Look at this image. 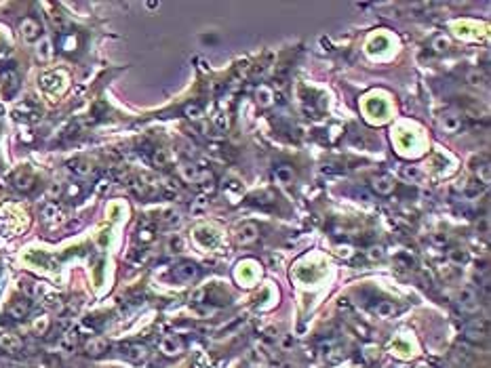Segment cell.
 Here are the masks:
<instances>
[{
	"label": "cell",
	"instance_id": "ffe728a7",
	"mask_svg": "<svg viewBox=\"0 0 491 368\" xmlns=\"http://www.w3.org/2000/svg\"><path fill=\"white\" fill-rule=\"evenodd\" d=\"M466 82L472 84V87H483V84L487 82V78L481 69H470V72H466Z\"/></svg>",
	"mask_w": 491,
	"mask_h": 368
},
{
	"label": "cell",
	"instance_id": "9a60e30c",
	"mask_svg": "<svg viewBox=\"0 0 491 368\" xmlns=\"http://www.w3.org/2000/svg\"><path fill=\"white\" fill-rule=\"evenodd\" d=\"M441 124H443V129H445L447 133H457V131L462 129V120H460L455 114H445V116L441 118Z\"/></svg>",
	"mask_w": 491,
	"mask_h": 368
},
{
	"label": "cell",
	"instance_id": "ac0fdd59",
	"mask_svg": "<svg viewBox=\"0 0 491 368\" xmlns=\"http://www.w3.org/2000/svg\"><path fill=\"white\" fill-rule=\"evenodd\" d=\"M401 177L411 183H417L422 181V171H419V166H401Z\"/></svg>",
	"mask_w": 491,
	"mask_h": 368
},
{
	"label": "cell",
	"instance_id": "5bb4252c",
	"mask_svg": "<svg viewBox=\"0 0 491 368\" xmlns=\"http://www.w3.org/2000/svg\"><path fill=\"white\" fill-rule=\"evenodd\" d=\"M293 168L291 166H278L276 173H274V179L276 183H280V186H289V183H293Z\"/></svg>",
	"mask_w": 491,
	"mask_h": 368
},
{
	"label": "cell",
	"instance_id": "9c48e42d",
	"mask_svg": "<svg viewBox=\"0 0 491 368\" xmlns=\"http://www.w3.org/2000/svg\"><path fill=\"white\" fill-rule=\"evenodd\" d=\"M124 356H127L131 362H142V360H146V356H148V349H146V345L133 343V345H127V347H124Z\"/></svg>",
	"mask_w": 491,
	"mask_h": 368
},
{
	"label": "cell",
	"instance_id": "cb8c5ba5",
	"mask_svg": "<svg viewBox=\"0 0 491 368\" xmlns=\"http://www.w3.org/2000/svg\"><path fill=\"white\" fill-rule=\"evenodd\" d=\"M51 55H53L51 42H49V40H43V42L38 45V57L43 59V61H47V59H51Z\"/></svg>",
	"mask_w": 491,
	"mask_h": 368
},
{
	"label": "cell",
	"instance_id": "484cf974",
	"mask_svg": "<svg viewBox=\"0 0 491 368\" xmlns=\"http://www.w3.org/2000/svg\"><path fill=\"white\" fill-rule=\"evenodd\" d=\"M167 250H169V252H179V250H184V240H181L179 236H171V238H169V242H167Z\"/></svg>",
	"mask_w": 491,
	"mask_h": 368
},
{
	"label": "cell",
	"instance_id": "836d02e7",
	"mask_svg": "<svg viewBox=\"0 0 491 368\" xmlns=\"http://www.w3.org/2000/svg\"><path fill=\"white\" fill-rule=\"evenodd\" d=\"M207 208V200L205 198H199L194 204H192V213H201V210H205Z\"/></svg>",
	"mask_w": 491,
	"mask_h": 368
},
{
	"label": "cell",
	"instance_id": "7402d4cb",
	"mask_svg": "<svg viewBox=\"0 0 491 368\" xmlns=\"http://www.w3.org/2000/svg\"><path fill=\"white\" fill-rule=\"evenodd\" d=\"M449 261H451L453 265H464L468 261V252L462 250V248H453L449 250Z\"/></svg>",
	"mask_w": 491,
	"mask_h": 368
},
{
	"label": "cell",
	"instance_id": "5b68a950",
	"mask_svg": "<svg viewBox=\"0 0 491 368\" xmlns=\"http://www.w3.org/2000/svg\"><path fill=\"white\" fill-rule=\"evenodd\" d=\"M487 335H489V326H487L485 320H472L468 324V328H466V337L470 339V341H474V343L485 341Z\"/></svg>",
	"mask_w": 491,
	"mask_h": 368
},
{
	"label": "cell",
	"instance_id": "d6986e66",
	"mask_svg": "<svg viewBox=\"0 0 491 368\" xmlns=\"http://www.w3.org/2000/svg\"><path fill=\"white\" fill-rule=\"evenodd\" d=\"M70 171L76 173V175H80V177H87V175H91L93 166L87 160H74V162H70Z\"/></svg>",
	"mask_w": 491,
	"mask_h": 368
},
{
	"label": "cell",
	"instance_id": "6da1fadb",
	"mask_svg": "<svg viewBox=\"0 0 491 368\" xmlns=\"http://www.w3.org/2000/svg\"><path fill=\"white\" fill-rule=\"evenodd\" d=\"M457 303H460V307L464 311L474 314V311L479 309V295H476V290L472 286H464V288H460V292H457Z\"/></svg>",
	"mask_w": 491,
	"mask_h": 368
},
{
	"label": "cell",
	"instance_id": "d590c367",
	"mask_svg": "<svg viewBox=\"0 0 491 368\" xmlns=\"http://www.w3.org/2000/svg\"><path fill=\"white\" fill-rule=\"evenodd\" d=\"M338 254H340V257H350V254H352V248H350V246H338Z\"/></svg>",
	"mask_w": 491,
	"mask_h": 368
},
{
	"label": "cell",
	"instance_id": "83f0119b",
	"mask_svg": "<svg viewBox=\"0 0 491 368\" xmlns=\"http://www.w3.org/2000/svg\"><path fill=\"white\" fill-rule=\"evenodd\" d=\"M165 225H167V228H179V225H181V217L177 213H167Z\"/></svg>",
	"mask_w": 491,
	"mask_h": 368
},
{
	"label": "cell",
	"instance_id": "7a4b0ae2",
	"mask_svg": "<svg viewBox=\"0 0 491 368\" xmlns=\"http://www.w3.org/2000/svg\"><path fill=\"white\" fill-rule=\"evenodd\" d=\"M199 274H201L199 265L192 263V261L179 263V265H175V270H173V276H175V280H179V282H194L196 278H199Z\"/></svg>",
	"mask_w": 491,
	"mask_h": 368
},
{
	"label": "cell",
	"instance_id": "1f68e13d",
	"mask_svg": "<svg viewBox=\"0 0 491 368\" xmlns=\"http://www.w3.org/2000/svg\"><path fill=\"white\" fill-rule=\"evenodd\" d=\"M476 177H479L487 186V183H489V164H483L481 168H476Z\"/></svg>",
	"mask_w": 491,
	"mask_h": 368
},
{
	"label": "cell",
	"instance_id": "277c9868",
	"mask_svg": "<svg viewBox=\"0 0 491 368\" xmlns=\"http://www.w3.org/2000/svg\"><path fill=\"white\" fill-rule=\"evenodd\" d=\"M19 32H21V36H23V40L25 42H36L38 38H40V23L36 21V19H32V17H25L21 23H19Z\"/></svg>",
	"mask_w": 491,
	"mask_h": 368
},
{
	"label": "cell",
	"instance_id": "2e32d148",
	"mask_svg": "<svg viewBox=\"0 0 491 368\" xmlns=\"http://www.w3.org/2000/svg\"><path fill=\"white\" fill-rule=\"evenodd\" d=\"M13 181H15V188L21 190V192H27V190L34 188V177L30 173H23L21 171V173L15 175V179H13Z\"/></svg>",
	"mask_w": 491,
	"mask_h": 368
},
{
	"label": "cell",
	"instance_id": "4316f807",
	"mask_svg": "<svg viewBox=\"0 0 491 368\" xmlns=\"http://www.w3.org/2000/svg\"><path fill=\"white\" fill-rule=\"evenodd\" d=\"M432 49L437 53H445L449 49V40L445 36H437V38H434V42H432Z\"/></svg>",
	"mask_w": 491,
	"mask_h": 368
},
{
	"label": "cell",
	"instance_id": "8992f818",
	"mask_svg": "<svg viewBox=\"0 0 491 368\" xmlns=\"http://www.w3.org/2000/svg\"><path fill=\"white\" fill-rule=\"evenodd\" d=\"M184 349V341L177 337V335H167L162 341H160V351L165 356H177Z\"/></svg>",
	"mask_w": 491,
	"mask_h": 368
},
{
	"label": "cell",
	"instance_id": "d4e9b609",
	"mask_svg": "<svg viewBox=\"0 0 491 368\" xmlns=\"http://www.w3.org/2000/svg\"><path fill=\"white\" fill-rule=\"evenodd\" d=\"M152 162L156 166H167V164H169V154H167V150H156V152H154Z\"/></svg>",
	"mask_w": 491,
	"mask_h": 368
},
{
	"label": "cell",
	"instance_id": "8fae6325",
	"mask_svg": "<svg viewBox=\"0 0 491 368\" xmlns=\"http://www.w3.org/2000/svg\"><path fill=\"white\" fill-rule=\"evenodd\" d=\"M199 171H201V168L196 164H190V162L179 164V175H181V179L188 181V183H196V179H199Z\"/></svg>",
	"mask_w": 491,
	"mask_h": 368
},
{
	"label": "cell",
	"instance_id": "30bf717a",
	"mask_svg": "<svg viewBox=\"0 0 491 368\" xmlns=\"http://www.w3.org/2000/svg\"><path fill=\"white\" fill-rule=\"evenodd\" d=\"M19 347H21V339L17 335H9V333L0 335V349H5V351H17Z\"/></svg>",
	"mask_w": 491,
	"mask_h": 368
},
{
	"label": "cell",
	"instance_id": "7c38bea8",
	"mask_svg": "<svg viewBox=\"0 0 491 368\" xmlns=\"http://www.w3.org/2000/svg\"><path fill=\"white\" fill-rule=\"evenodd\" d=\"M373 314L377 318H392V316L397 314V305L392 303V301H380V303L373 307Z\"/></svg>",
	"mask_w": 491,
	"mask_h": 368
},
{
	"label": "cell",
	"instance_id": "ba28073f",
	"mask_svg": "<svg viewBox=\"0 0 491 368\" xmlns=\"http://www.w3.org/2000/svg\"><path fill=\"white\" fill-rule=\"evenodd\" d=\"M274 91L268 87V84H259V87L255 89V101L259 107H272L274 103Z\"/></svg>",
	"mask_w": 491,
	"mask_h": 368
},
{
	"label": "cell",
	"instance_id": "603a6c76",
	"mask_svg": "<svg viewBox=\"0 0 491 368\" xmlns=\"http://www.w3.org/2000/svg\"><path fill=\"white\" fill-rule=\"evenodd\" d=\"M27 309H30V303H27V301H17V303H13L11 305V316L13 318H23L25 314H27Z\"/></svg>",
	"mask_w": 491,
	"mask_h": 368
},
{
	"label": "cell",
	"instance_id": "d6a6232c",
	"mask_svg": "<svg viewBox=\"0 0 491 368\" xmlns=\"http://www.w3.org/2000/svg\"><path fill=\"white\" fill-rule=\"evenodd\" d=\"M293 345H296V341L289 337V335H285L283 339H280V349L283 351H289V349H293Z\"/></svg>",
	"mask_w": 491,
	"mask_h": 368
},
{
	"label": "cell",
	"instance_id": "4dcf8cb0",
	"mask_svg": "<svg viewBox=\"0 0 491 368\" xmlns=\"http://www.w3.org/2000/svg\"><path fill=\"white\" fill-rule=\"evenodd\" d=\"M213 122H215V126L219 131H226L228 126H230V120H228V116H223V114H217V116H213Z\"/></svg>",
	"mask_w": 491,
	"mask_h": 368
},
{
	"label": "cell",
	"instance_id": "3957f363",
	"mask_svg": "<svg viewBox=\"0 0 491 368\" xmlns=\"http://www.w3.org/2000/svg\"><path fill=\"white\" fill-rule=\"evenodd\" d=\"M259 238V228L255 223H243V225H238V230H236V240H238V244H243V246H247V244H253L255 240Z\"/></svg>",
	"mask_w": 491,
	"mask_h": 368
},
{
	"label": "cell",
	"instance_id": "52a82bcc",
	"mask_svg": "<svg viewBox=\"0 0 491 368\" xmlns=\"http://www.w3.org/2000/svg\"><path fill=\"white\" fill-rule=\"evenodd\" d=\"M371 186L380 196H388V194L395 192V179H392L390 175H377V177H373Z\"/></svg>",
	"mask_w": 491,
	"mask_h": 368
},
{
	"label": "cell",
	"instance_id": "f546056e",
	"mask_svg": "<svg viewBox=\"0 0 491 368\" xmlns=\"http://www.w3.org/2000/svg\"><path fill=\"white\" fill-rule=\"evenodd\" d=\"M47 328H49V320H47V318H38V320L34 322V333H36V335H45Z\"/></svg>",
	"mask_w": 491,
	"mask_h": 368
},
{
	"label": "cell",
	"instance_id": "e575fe53",
	"mask_svg": "<svg viewBox=\"0 0 491 368\" xmlns=\"http://www.w3.org/2000/svg\"><path fill=\"white\" fill-rule=\"evenodd\" d=\"M432 244L445 246V244H447V236H445V234H432Z\"/></svg>",
	"mask_w": 491,
	"mask_h": 368
},
{
	"label": "cell",
	"instance_id": "44dd1931",
	"mask_svg": "<svg viewBox=\"0 0 491 368\" xmlns=\"http://www.w3.org/2000/svg\"><path fill=\"white\" fill-rule=\"evenodd\" d=\"M184 114H186V118H190V120H194V122H199V120H203V107H201L199 103H188V105L184 107Z\"/></svg>",
	"mask_w": 491,
	"mask_h": 368
},
{
	"label": "cell",
	"instance_id": "f1b7e54d",
	"mask_svg": "<svg viewBox=\"0 0 491 368\" xmlns=\"http://www.w3.org/2000/svg\"><path fill=\"white\" fill-rule=\"evenodd\" d=\"M367 257H369L371 261H382V259H384V248H382V246H371V248L367 250Z\"/></svg>",
	"mask_w": 491,
	"mask_h": 368
},
{
	"label": "cell",
	"instance_id": "e0dca14e",
	"mask_svg": "<svg viewBox=\"0 0 491 368\" xmlns=\"http://www.w3.org/2000/svg\"><path fill=\"white\" fill-rule=\"evenodd\" d=\"M106 349H108L106 339H91V341L87 343V353H89V356H100V353H104Z\"/></svg>",
	"mask_w": 491,
	"mask_h": 368
},
{
	"label": "cell",
	"instance_id": "4fadbf2b",
	"mask_svg": "<svg viewBox=\"0 0 491 368\" xmlns=\"http://www.w3.org/2000/svg\"><path fill=\"white\" fill-rule=\"evenodd\" d=\"M196 183H201L203 190L211 194L215 190V183H213V173L209 171V168H201L199 171V179H196Z\"/></svg>",
	"mask_w": 491,
	"mask_h": 368
}]
</instances>
